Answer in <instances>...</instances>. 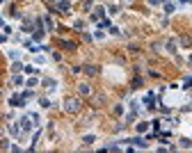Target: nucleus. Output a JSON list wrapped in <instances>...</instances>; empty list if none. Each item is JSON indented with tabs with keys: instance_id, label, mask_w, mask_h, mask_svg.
Instances as JSON below:
<instances>
[{
	"instance_id": "nucleus-1",
	"label": "nucleus",
	"mask_w": 192,
	"mask_h": 153,
	"mask_svg": "<svg viewBox=\"0 0 192 153\" xmlns=\"http://www.w3.org/2000/svg\"><path fill=\"white\" fill-rule=\"evenodd\" d=\"M80 108H82V103H80V98H64V110L66 112H78Z\"/></svg>"
},
{
	"instance_id": "nucleus-2",
	"label": "nucleus",
	"mask_w": 192,
	"mask_h": 153,
	"mask_svg": "<svg viewBox=\"0 0 192 153\" xmlns=\"http://www.w3.org/2000/svg\"><path fill=\"white\" fill-rule=\"evenodd\" d=\"M82 71H85L87 76H96V73H98V66H94V64H85Z\"/></svg>"
},
{
	"instance_id": "nucleus-3",
	"label": "nucleus",
	"mask_w": 192,
	"mask_h": 153,
	"mask_svg": "<svg viewBox=\"0 0 192 153\" xmlns=\"http://www.w3.org/2000/svg\"><path fill=\"white\" fill-rule=\"evenodd\" d=\"M78 92L82 94V96H89V94H92V85H87V82H82V85H78Z\"/></svg>"
},
{
	"instance_id": "nucleus-4",
	"label": "nucleus",
	"mask_w": 192,
	"mask_h": 153,
	"mask_svg": "<svg viewBox=\"0 0 192 153\" xmlns=\"http://www.w3.org/2000/svg\"><path fill=\"white\" fill-rule=\"evenodd\" d=\"M60 46H62V48H66V51H76V43H73V41H66V39H62Z\"/></svg>"
},
{
	"instance_id": "nucleus-5",
	"label": "nucleus",
	"mask_w": 192,
	"mask_h": 153,
	"mask_svg": "<svg viewBox=\"0 0 192 153\" xmlns=\"http://www.w3.org/2000/svg\"><path fill=\"white\" fill-rule=\"evenodd\" d=\"M21 126L25 128V130H30V128H32V119H30V117H25V119L21 121Z\"/></svg>"
},
{
	"instance_id": "nucleus-6",
	"label": "nucleus",
	"mask_w": 192,
	"mask_h": 153,
	"mask_svg": "<svg viewBox=\"0 0 192 153\" xmlns=\"http://www.w3.org/2000/svg\"><path fill=\"white\" fill-rule=\"evenodd\" d=\"M9 103H12V105H18V108H21V105H23V98H18V96H12V98H9Z\"/></svg>"
},
{
	"instance_id": "nucleus-7",
	"label": "nucleus",
	"mask_w": 192,
	"mask_h": 153,
	"mask_svg": "<svg viewBox=\"0 0 192 153\" xmlns=\"http://www.w3.org/2000/svg\"><path fill=\"white\" fill-rule=\"evenodd\" d=\"M32 39H35V41H41V39H44V30H37V32L32 34Z\"/></svg>"
},
{
	"instance_id": "nucleus-8",
	"label": "nucleus",
	"mask_w": 192,
	"mask_h": 153,
	"mask_svg": "<svg viewBox=\"0 0 192 153\" xmlns=\"http://www.w3.org/2000/svg\"><path fill=\"white\" fill-rule=\"evenodd\" d=\"M147 128H149V123H144V121H142V123H137V133H144Z\"/></svg>"
}]
</instances>
